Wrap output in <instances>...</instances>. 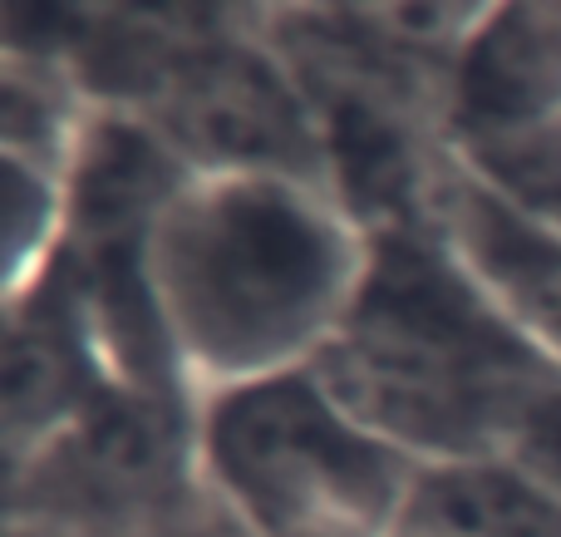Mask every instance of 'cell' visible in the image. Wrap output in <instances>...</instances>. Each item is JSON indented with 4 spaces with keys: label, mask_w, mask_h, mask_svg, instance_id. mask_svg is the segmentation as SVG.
<instances>
[{
    "label": "cell",
    "mask_w": 561,
    "mask_h": 537,
    "mask_svg": "<svg viewBox=\"0 0 561 537\" xmlns=\"http://www.w3.org/2000/svg\"><path fill=\"white\" fill-rule=\"evenodd\" d=\"M394 537H561V499L513 459L438 464L419 473Z\"/></svg>",
    "instance_id": "obj_6"
},
{
    "label": "cell",
    "mask_w": 561,
    "mask_h": 537,
    "mask_svg": "<svg viewBox=\"0 0 561 537\" xmlns=\"http://www.w3.org/2000/svg\"><path fill=\"white\" fill-rule=\"evenodd\" d=\"M193 454L203 493L247 537H394L424 473L316 370L197 400Z\"/></svg>",
    "instance_id": "obj_3"
},
{
    "label": "cell",
    "mask_w": 561,
    "mask_h": 537,
    "mask_svg": "<svg viewBox=\"0 0 561 537\" xmlns=\"http://www.w3.org/2000/svg\"><path fill=\"white\" fill-rule=\"evenodd\" d=\"M310 370L424 469L507 459L561 365L458 262L428 217L369 232V266Z\"/></svg>",
    "instance_id": "obj_2"
},
{
    "label": "cell",
    "mask_w": 561,
    "mask_h": 537,
    "mask_svg": "<svg viewBox=\"0 0 561 537\" xmlns=\"http://www.w3.org/2000/svg\"><path fill=\"white\" fill-rule=\"evenodd\" d=\"M561 118V5H488L444 94V148Z\"/></svg>",
    "instance_id": "obj_5"
},
{
    "label": "cell",
    "mask_w": 561,
    "mask_h": 537,
    "mask_svg": "<svg viewBox=\"0 0 561 537\" xmlns=\"http://www.w3.org/2000/svg\"><path fill=\"white\" fill-rule=\"evenodd\" d=\"M428 222L488 296L561 365V227L517 213L444 153Z\"/></svg>",
    "instance_id": "obj_4"
},
{
    "label": "cell",
    "mask_w": 561,
    "mask_h": 537,
    "mask_svg": "<svg viewBox=\"0 0 561 537\" xmlns=\"http://www.w3.org/2000/svg\"><path fill=\"white\" fill-rule=\"evenodd\" d=\"M507 459L523 464L533 479H542L547 489L561 499V390H552L533 410V420H527V430L517 434V444H513Z\"/></svg>",
    "instance_id": "obj_7"
},
{
    "label": "cell",
    "mask_w": 561,
    "mask_h": 537,
    "mask_svg": "<svg viewBox=\"0 0 561 537\" xmlns=\"http://www.w3.org/2000/svg\"><path fill=\"white\" fill-rule=\"evenodd\" d=\"M369 266V227L330 187L193 173L148 237V296L193 400L310 370Z\"/></svg>",
    "instance_id": "obj_1"
}]
</instances>
